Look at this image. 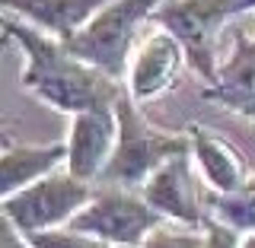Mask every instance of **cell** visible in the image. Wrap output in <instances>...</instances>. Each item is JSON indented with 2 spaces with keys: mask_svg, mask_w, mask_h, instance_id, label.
Segmentation results:
<instances>
[{
  "mask_svg": "<svg viewBox=\"0 0 255 248\" xmlns=\"http://www.w3.org/2000/svg\"><path fill=\"white\" fill-rule=\"evenodd\" d=\"M3 32L26 54L22 86L51 108L64 115H80L90 108H115V102L122 99L118 80L70 54V48L61 38L22 22H6Z\"/></svg>",
  "mask_w": 255,
  "mask_h": 248,
  "instance_id": "6da1fadb",
  "label": "cell"
},
{
  "mask_svg": "<svg viewBox=\"0 0 255 248\" xmlns=\"http://www.w3.org/2000/svg\"><path fill=\"white\" fill-rule=\"evenodd\" d=\"M115 118H118V143H115V153H112L106 172L99 175L102 185L140 191L166 159L191 150L188 131L163 134L156 127H150L147 118L140 115L137 102L131 99V92H122V99L115 102Z\"/></svg>",
  "mask_w": 255,
  "mask_h": 248,
  "instance_id": "7a4b0ae2",
  "label": "cell"
},
{
  "mask_svg": "<svg viewBox=\"0 0 255 248\" xmlns=\"http://www.w3.org/2000/svg\"><path fill=\"white\" fill-rule=\"evenodd\" d=\"M159 3L163 0H112L64 45L90 67L112 80H122L131 70V48L140 22L153 16Z\"/></svg>",
  "mask_w": 255,
  "mask_h": 248,
  "instance_id": "3957f363",
  "label": "cell"
},
{
  "mask_svg": "<svg viewBox=\"0 0 255 248\" xmlns=\"http://www.w3.org/2000/svg\"><path fill=\"white\" fill-rule=\"evenodd\" d=\"M93 194L96 191L90 181H80L67 169H58L26 185L22 191H16V194L3 197V217L16 236L48 233V229L67 226L93 201Z\"/></svg>",
  "mask_w": 255,
  "mask_h": 248,
  "instance_id": "277c9868",
  "label": "cell"
},
{
  "mask_svg": "<svg viewBox=\"0 0 255 248\" xmlns=\"http://www.w3.org/2000/svg\"><path fill=\"white\" fill-rule=\"evenodd\" d=\"M163 213H156L153 207L143 201V194L131 188H112L102 185L93 194V201L67 223L77 233L99 236L112 245L122 248H140V242L153 233L156 226H163Z\"/></svg>",
  "mask_w": 255,
  "mask_h": 248,
  "instance_id": "5b68a950",
  "label": "cell"
},
{
  "mask_svg": "<svg viewBox=\"0 0 255 248\" xmlns=\"http://www.w3.org/2000/svg\"><path fill=\"white\" fill-rule=\"evenodd\" d=\"M153 16L159 29H169L182 42L188 67L211 86L217 80V61H214L217 35L230 19L223 0H163Z\"/></svg>",
  "mask_w": 255,
  "mask_h": 248,
  "instance_id": "8992f818",
  "label": "cell"
},
{
  "mask_svg": "<svg viewBox=\"0 0 255 248\" xmlns=\"http://www.w3.org/2000/svg\"><path fill=\"white\" fill-rule=\"evenodd\" d=\"M140 194L156 213H163V220L204 229L207 217H204V201H201L198 178H195V156H191V150L166 159L147 178Z\"/></svg>",
  "mask_w": 255,
  "mask_h": 248,
  "instance_id": "52a82bcc",
  "label": "cell"
},
{
  "mask_svg": "<svg viewBox=\"0 0 255 248\" xmlns=\"http://www.w3.org/2000/svg\"><path fill=\"white\" fill-rule=\"evenodd\" d=\"M118 143V118L115 108H90L70 115V134H67V169L80 181H99L106 172L112 153Z\"/></svg>",
  "mask_w": 255,
  "mask_h": 248,
  "instance_id": "ba28073f",
  "label": "cell"
},
{
  "mask_svg": "<svg viewBox=\"0 0 255 248\" xmlns=\"http://www.w3.org/2000/svg\"><path fill=\"white\" fill-rule=\"evenodd\" d=\"M182 64H188L185 48H182V42L169 29H156L153 35H147V42L137 48L134 64L128 70V77H131V83H128L131 99L140 105V102H150L156 95H163L179 80Z\"/></svg>",
  "mask_w": 255,
  "mask_h": 248,
  "instance_id": "9c48e42d",
  "label": "cell"
},
{
  "mask_svg": "<svg viewBox=\"0 0 255 248\" xmlns=\"http://www.w3.org/2000/svg\"><path fill=\"white\" fill-rule=\"evenodd\" d=\"M204 99L255 121V38L233 35V54L217 67V80L204 89Z\"/></svg>",
  "mask_w": 255,
  "mask_h": 248,
  "instance_id": "30bf717a",
  "label": "cell"
},
{
  "mask_svg": "<svg viewBox=\"0 0 255 248\" xmlns=\"http://www.w3.org/2000/svg\"><path fill=\"white\" fill-rule=\"evenodd\" d=\"M188 137H191V156H195V163L201 169L204 181L211 185V191L233 194V191H243L249 185L252 175H249V165H246V156L233 143H227L223 137L204 131L198 124L188 127Z\"/></svg>",
  "mask_w": 255,
  "mask_h": 248,
  "instance_id": "8fae6325",
  "label": "cell"
},
{
  "mask_svg": "<svg viewBox=\"0 0 255 248\" xmlns=\"http://www.w3.org/2000/svg\"><path fill=\"white\" fill-rule=\"evenodd\" d=\"M67 165V143H45V147H29V143L3 140V156H0V194L10 197L22 191L32 181L58 172Z\"/></svg>",
  "mask_w": 255,
  "mask_h": 248,
  "instance_id": "7c38bea8",
  "label": "cell"
},
{
  "mask_svg": "<svg viewBox=\"0 0 255 248\" xmlns=\"http://www.w3.org/2000/svg\"><path fill=\"white\" fill-rule=\"evenodd\" d=\"M112 0H3V6L10 13L26 16L35 29L61 38V42L74 38Z\"/></svg>",
  "mask_w": 255,
  "mask_h": 248,
  "instance_id": "4fadbf2b",
  "label": "cell"
},
{
  "mask_svg": "<svg viewBox=\"0 0 255 248\" xmlns=\"http://www.w3.org/2000/svg\"><path fill=\"white\" fill-rule=\"evenodd\" d=\"M204 207L211 210L214 220L227 223L230 229L243 233H255V188L246 185L243 191H233V194H220V191H207Z\"/></svg>",
  "mask_w": 255,
  "mask_h": 248,
  "instance_id": "5bb4252c",
  "label": "cell"
},
{
  "mask_svg": "<svg viewBox=\"0 0 255 248\" xmlns=\"http://www.w3.org/2000/svg\"><path fill=\"white\" fill-rule=\"evenodd\" d=\"M204 242H207V229H195V226H182V223L166 220L163 226H156L143 239L140 248H204Z\"/></svg>",
  "mask_w": 255,
  "mask_h": 248,
  "instance_id": "9a60e30c",
  "label": "cell"
},
{
  "mask_svg": "<svg viewBox=\"0 0 255 248\" xmlns=\"http://www.w3.org/2000/svg\"><path fill=\"white\" fill-rule=\"evenodd\" d=\"M29 248H122V245H112L99 236H90V233H77L70 226H61V229H48V233H32V236H22Z\"/></svg>",
  "mask_w": 255,
  "mask_h": 248,
  "instance_id": "2e32d148",
  "label": "cell"
},
{
  "mask_svg": "<svg viewBox=\"0 0 255 248\" xmlns=\"http://www.w3.org/2000/svg\"><path fill=\"white\" fill-rule=\"evenodd\" d=\"M204 229H207V242H204V248H239V233H236V229H230L227 223L207 217Z\"/></svg>",
  "mask_w": 255,
  "mask_h": 248,
  "instance_id": "e0dca14e",
  "label": "cell"
},
{
  "mask_svg": "<svg viewBox=\"0 0 255 248\" xmlns=\"http://www.w3.org/2000/svg\"><path fill=\"white\" fill-rule=\"evenodd\" d=\"M223 6H227L230 16H239V13L255 10V0H223Z\"/></svg>",
  "mask_w": 255,
  "mask_h": 248,
  "instance_id": "ac0fdd59",
  "label": "cell"
},
{
  "mask_svg": "<svg viewBox=\"0 0 255 248\" xmlns=\"http://www.w3.org/2000/svg\"><path fill=\"white\" fill-rule=\"evenodd\" d=\"M239 248H255V233H243V236H239Z\"/></svg>",
  "mask_w": 255,
  "mask_h": 248,
  "instance_id": "d6986e66",
  "label": "cell"
},
{
  "mask_svg": "<svg viewBox=\"0 0 255 248\" xmlns=\"http://www.w3.org/2000/svg\"><path fill=\"white\" fill-rule=\"evenodd\" d=\"M249 188H255V175H252V178H249Z\"/></svg>",
  "mask_w": 255,
  "mask_h": 248,
  "instance_id": "ffe728a7",
  "label": "cell"
}]
</instances>
